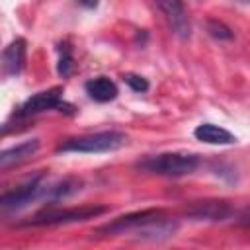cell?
Here are the masks:
<instances>
[{
    "mask_svg": "<svg viewBox=\"0 0 250 250\" xmlns=\"http://www.w3.org/2000/svg\"><path fill=\"white\" fill-rule=\"evenodd\" d=\"M199 156L191 152H160L137 162V168L156 176H186L195 172Z\"/></svg>",
    "mask_w": 250,
    "mask_h": 250,
    "instance_id": "6da1fadb",
    "label": "cell"
},
{
    "mask_svg": "<svg viewBox=\"0 0 250 250\" xmlns=\"http://www.w3.org/2000/svg\"><path fill=\"white\" fill-rule=\"evenodd\" d=\"M127 145V135L119 131H100L90 135H80L72 139H64L57 152H111Z\"/></svg>",
    "mask_w": 250,
    "mask_h": 250,
    "instance_id": "7a4b0ae2",
    "label": "cell"
},
{
    "mask_svg": "<svg viewBox=\"0 0 250 250\" xmlns=\"http://www.w3.org/2000/svg\"><path fill=\"white\" fill-rule=\"evenodd\" d=\"M107 207L104 205H86V207H72V209H43L29 217L25 227H45V225H68V223H78L86 219H94L102 213H105Z\"/></svg>",
    "mask_w": 250,
    "mask_h": 250,
    "instance_id": "3957f363",
    "label": "cell"
},
{
    "mask_svg": "<svg viewBox=\"0 0 250 250\" xmlns=\"http://www.w3.org/2000/svg\"><path fill=\"white\" fill-rule=\"evenodd\" d=\"M166 215L162 209H143V211H135V213H129V215H121L117 219H113L111 223H105L102 227H98L94 232L96 234H135L139 229H143L145 225H148L150 221L158 219Z\"/></svg>",
    "mask_w": 250,
    "mask_h": 250,
    "instance_id": "277c9868",
    "label": "cell"
},
{
    "mask_svg": "<svg viewBox=\"0 0 250 250\" xmlns=\"http://www.w3.org/2000/svg\"><path fill=\"white\" fill-rule=\"evenodd\" d=\"M41 182H43V174L31 178L29 182H25L23 186H20L12 191L2 193L0 205L4 209H21V207H25L27 203H31L33 199H37L45 193V186Z\"/></svg>",
    "mask_w": 250,
    "mask_h": 250,
    "instance_id": "5b68a950",
    "label": "cell"
},
{
    "mask_svg": "<svg viewBox=\"0 0 250 250\" xmlns=\"http://www.w3.org/2000/svg\"><path fill=\"white\" fill-rule=\"evenodd\" d=\"M61 105H62V88L55 86V88L37 92L31 98H27L23 102V105L20 107L18 115L20 117H29V115H35V113H41V111H47V109H55V107H61Z\"/></svg>",
    "mask_w": 250,
    "mask_h": 250,
    "instance_id": "8992f818",
    "label": "cell"
},
{
    "mask_svg": "<svg viewBox=\"0 0 250 250\" xmlns=\"http://www.w3.org/2000/svg\"><path fill=\"white\" fill-rule=\"evenodd\" d=\"M154 4L162 10V14L170 21L172 29L180 37H189L191 25H189V20H188V14H186L182 0H154Z\"/></svg>",
    "mask_w": 250,
    "mask_h": 250,
    "instance_id": "52a82bcc",
    "label": "cell"
},
{
    "mask_svg": "<svg viewBox=\"0 0 250 250\" xmlns=\"http://www.w3.org/2000/svg\"><path fill=\"white\" fill-rule=\"evenodd\" d=\"M186 215L193 221H223L230 215V207L227 201H197L193 203Z\"/></svg>",
    "mask_w": 250,
    "mask_h": 250,
    "instance_id": "ba28073f",
    "label": "cell"
},
{
    "mask_svg": "<svg viewBox=\"0 0 250 250\" xmlns=\"http://www.w3.org/2000/svg\"><path fill=\"white\" fill-rule=\"evenodd\" d=\"M25 62V39H14L2 53V66L6 76H16L21 72Z\"/></svg>",
    "mask_w": 250,
    "mask_h": 250,
    "instance_id": "9c48e42d",
    "label": "cell"
},
{
    "mask_svg": "<svg viewBox=\"0 0 250 250\" xmlns=\"http://www.w3.org/2000/svg\"><path fill=\"white\" fill-rule=\"evenodd\" d=\"M86 94L94 100V102H100V104H105V102H111L117 98V86L113 80H109L107 76H96V78H90L86 84Z\"/></svg>",
    "mask_w": 250,
    "mask_h": 250,
    "instance_id": "30bf717a",
    "label": "cell"
},
{
    "mask_svg": "<svg viewBox=\"0 0 250 250\" xmlns=\"http://www.w3.org/2000/svg\"><path fill=\"white\" fill-rule=\"evenodd\" d=\"M193 135H195L197 141L207 143V145H232V143H236V137L230 131H227L219 125H213V123L197 125Z\"/></svg>",
    "mask_w": 250,
    "mask_h": 250,
    "instance_id": "8fae6325",
    "label": "cell"
},
{
    "mask_svg": "<svg viewBox=\"0 0 250 250\" xmlns=\"http://www.w3.org/2000/svg\"><path fill=\"white\" fill-rule=\"evenodd\" d=\"M37 148H39V139H29V141H23V143H20L12 148L2 150L0 152V168H8V166L23 162L31 154H35Z\"/></svg>",
    "mask_w": 250,
    "mask_h": 250,
    "instance_id": "7c38bea8",
    "label": "cell"
},
{
    "mask_svg": "<svg viewBox=\"0 0 250 250\" xmlns=\"http://www.w3.org/2000/svg\"><path fill=\"white\" fill-rule=\"evenodd\" d=\"M80 186H82L80 180H76V178H64V180H59L53 186H47L43 195H47L51 201H57V199H62V197H68V195L76 193L80 189Z\"/></svg>",
    "mask_w": 250,
    "mask_h": 250,
    "instance_id": "4fadbf2b",
    "label": "cell"
},
{
    "mask_svg": "<svg viewBox=\"0 0 250 250\" xmlns=\"http://www.w3.org/2000/svg\"><path fill=\"white\" fill-rule=\"evenodd\" d=\"M59 53H61V59H59L57 70H59L61 76H68L70 70H72V53H70V47L66 43H61L59 45Z\"/></svg>",
    "mask_w": 250,
    "mask_h": 250,
    "instance_id": "5bb4252c",
    "label": "cell"
},
{
    "mask_svg": "<svg viewBox=\"0 0 250 250\" xmlns=\"http://www.w3.org/2000/svg\"><path fill=\"white\" fill-rule=\"evenodd\" d=\"M207 31L211 37L219 39V41H225V39H232V31L229 25H225L223 21L219 20H209L207 21Z\"/></svg>",
    "mask_w": 250,
    "mask_h": 250,
    "instance_id": "9a60e30c",
    "label": "cell"
},
{
    "mask_svg": "<svg viewBox=\"0 0 250 250\" xmlns=\"http://www.w3.org/2000/svg\"><path fill=\"white\" fill-rule=\"evenodd\" d=\"M123 82H125L131 90H135V92H139V94L148 90V80L143 78V76H139V74H125V76H123Z\"/></svg>",
    "mask_w": 250,
    "mask_h": 250,
    "instance_id": "2e32d148",
    "label": "cell"
},
{
    "mask_svg": "<svg viewBox=\"0 0 250 250\" xmlns=\"http://www.w3.org/2000/svg\"><path fill=\"white\" fill-rule=\"evenodd\" d=\"M80 6H86V8H96L98 6V0H78Z\"/></svg>",
    "mask_w": 250,
    "mask_h": 250,
    "instance_id": "e0dca14e",
    "label": "cell"
},
{
    "mask_svg": "<svg viewBox=\"0 0 250 250\" xmlns=\"http://www.w3.org/2000/svg\"><path fill=\"white\" fill-rule=\"evenodd\" d=\"M244 219H246V221H250V207L244 211Z\"/></svg>",
    "mask_w": 250,
    "mask_h": 250,
    "instance_id": "ac0fdd59",
    "label": "cell"
},
{
    "mask_svg": "<svg viewBox=\"0 0 250 250\" xmlns=\"http://www.w3.org/2000/svg\"><path fill=\"white\" fill-rule=\"evenodd\" d=\"M244 2H250V0H244Z\"/></svg>",
    "mask_w": 250,
    "mask_h": 250,
    "instance_id": "d6986e66",
    "label": "cell"
}]
</instances>
